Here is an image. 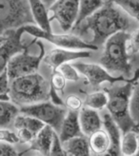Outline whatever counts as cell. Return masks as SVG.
Here are the masks:
<instances>
[{
  "mask_svg": "<svg viewBox=\"0 0 139 156\" xmlns=\"http://www.w3.org/2000/svg\"><path fill=\"white\" fill-rule=\"evenodd\" d=\"M139 23V0H112Z\"/></svg>",
  "mask_w": 139,
  "mask_h": 156,
  "instance_id": "obj_25",
  "label": "cell"
},
{
  "mask_svg": "<svg viewBox=\"0 0 139 156\" xmlns=\"http://www.w3.org/2000/svg\"><path fill=\"white\" fill-rule=\"evenodd\" d=\"M130 114L139 127V82L135 84L130 97Z\"/></svg>",
  "mask_w": 139,
  "mask_h": 156,
  "instance_id": "obj_26",
  "label": "cell"
},
{
  "mask_svg": "<svg viewBox=\"0 0 139 156\" xmlns=\"http://www.w3.org/2000/svg\"><path fill=\"white\" fill-rule=\"evenodd\" d=\"M127 47L130 54H135L139 52V29L135 30L133 34H130Z\"/></svg>",
  "mask_w": 139,
  "mask_h": 156,
  "instance_id": "obj_32",
  "label": "cell"
},
{
  "mask_svg": "<svg viewBox=\"0 0 139 156\" xmlns=\"http://www.w3.org/2000/svg\"><path fill=\"white\" fill-rule=\"evenodd\" d=\"M103 125L107 131L108 135L111 140V147L110 150L106 153L107 155L111 156H117L121 155V129L118 124L114 121L110 112L105 113L103 115Z\"/></svg>",
  "mask_w": 139,
  "mask_h": 156,
  "instance_id": "obj_15",
  "label": "cell"
},
{
  "mask_svg": "<svg viewBox=\"0 0 139 156\" xmlns=\"http://www.w3.org/2000/svg\"><path fill=\"white\" fill-rule=\"evenodd\" d=\"M83 106L82 99L76 94H71L65 99V107L69 111L79 112Z\"/></svg>",
  "mask_w": 139,
  "mask_h": 156,
  "instance_id": "obj_30",
  "label": "cell"
},
{
  "mask_svg": "<svg viewBox=\"0 0 139 156\" xmlns=\"http://www.w3.org/2000/svg\"><path fill=\"white\" fill-rule=\"evenodd\" d=\"M51 83L37 73L12 79L10 96L15 103L30 105L51 98Z\"/></svg>",
  "mask_w": 139,
  "mask_h": 156,
  "instance_id": "obj_3",
  "label": "cell"
},
{
  "mask_svg": "<svg viewBox=\"0 0 139 156\" xmlns=\"http://www.w3.org/2000/svg\"><path fill=\"white\" fill-rule=\"evenodd\" d=\"M24 32L36 38H43L59 48L68 50H92L96 51L98 47L92 43H87L74 34H55L52 32L44 30L34 25L23 26Z\"/></svg>",
  "mask_w": 139,
  "mask_h": 156,
  "instance_id": "obj_7",
  "label": "cell"
},
{
  "mask_svg": "<svg viewBox=\"0 0 139 156\" xmlns=\"http://www.w3.org/2000/svg\"><path fill=\"white\" fill-rule=\"evenodd\" d=\"M67 155L72 156H88L91 153L89 141L83 136H76L63 143Z\"/></svg>",
  "mask_w": 139,
  "mask_h": 156,
  "instance_id": "obj_19",
  "label": "cell"
},
{
  "mask_svg": "<svg viewBox=\"0 0 139 156\" xmlns=\"http://www.w3.org/2000/svg\"><path fill=\"white\" fill-rule=\"evenodd\" d=\"M138 134H139V132H138Z\"/></svg>",
  "mask_w": 139,
  "mask_h": 156,
  "instance_id": "obj_36",
  "label": "cell"
},
{
  "mask_svg": "<svg viewBox=\"0 0 139 156\" xmlns=\"http://www.w3.org/2000/svg\"><path fill=\"white\" fill-rule=\"evenodd\" d=\"M91 150L96 154H106L111 147V140L106 129H99L94 132L89 139Z\"/></svg>",
  "mask_w": 139,
  "mask_h": 156,
  "instance_id": "obj_20",
  "label": "cell"
},
{
  "mask_svg": "<svg viewBox=\"0 0 139 156\" xmlns=\"http://www.w3.org/2000/svg\"><path fill=\"white\" fill-rule=\"evenodd\" d=\"M138 80L139 69L135 72L134 76L132 79H129L126 84L115 85L105 90L109 95V102L107 105L108 112L118 124L122 133H126L130 130H136L139 132L138 125L130 114V97Z\"/></svg>",
  "mask_w": 139,
  "mask_h": 156,
  "instance_id": "obj_2",
  "label": "cell"
},
{
  "mask_svg": "<svg viewBox=\"0 0 139 156\" xmlns=\"http://www.w3.org/2000/svg\"><path fill=\"white\" fill-rule=\"evenodd\" d=\"M130 35L128 32H119L105 42L104 51L99 61L108 72L120 73L125 77L130 75L132 65L127 47Z\"/></svg>",
  "mask_w": 139,
  "mask_h": 156,
  "instance_id": "obj_4",
  "label": "cell"
},
{
  "mask_svg": "<svg viewBox=\"0 0 139 156\" xmlns=\"http://www.w3.org/2000/svg\"><path fill=\"white\" fill-rule=\"evenodd\" d=\"M51 155L52 156H65V155H67V152L64 149L63 143H62V141H61L60 137L56 133L55 134V138H53Z\"/></svg>",
  "mask_w": 139,
  "mask_h": 156,
  "instance_id": "obj_33",
  "label": "cell"
},
{
  "mask_svg": "<svg viewBox=\"0 0 139 156\" xmlns=\"http://www.w3.org/2000/svg\"><path fill=\"white\" fill-rule=\"evenodd\" d=\"M104 5V0H80L79 13L74 27L78 26L81 22L90 17Z\"/></svg>",
  "mask_w": 139,
  "mask_h": 156,
  "instance_id": "obj_23",
  "label": "cell"
},
{
  "mask_svg": "<svg viewBox=\"0 0 139 156\" xmlns=\"http://www.w3.org/2000/svg\"><path fill=\"white\" fill-rule=\"evenodd\" d=\"M1 32L26 25H34L32 10L29 0H0Z\"/></svg>",
  "mask_w": 139,
  "mask_h": 156,
  "instance_id": "obj_5",
  "label": "cell"
},
{
  "mask_svg": "<svg viewBox=\"0 0 139 156\" xmlns=\"http://www.w3.org/2000/svg\"><path fill=\"white\" fill-rule=\"evenodd\" d=\"M42 1L45 3V5L47 6L48 8H50L53 3H55V2L56 1V0H42Z\"/></svg>",
  "mask_w": 139,
  "mask_h": 156,
  "instance_id": "obj_35",
  "label": "cell"
},
{
  "mask_svg": "<svg viewBox=\"0 0 139 156\" xmlns=\"http://www.w3.org/2000/svg\"><path fill=\"white\" fill-rule=\"evenodd\" d=\"M73 66L77 69V71L81 74H83L86 77L87 81L92 87H98V86H100L104 82H109L113 84L115 82L128 81L123 76H118V77L112 76L110 73V72H108L102 65L77 62V63L73 64Z\"/></svg>",
  "mask_w": 139,
  "mask_h": 156,
  "instance_id": "obj_11",
  "label": "cell"
},
{
  "mask_svg": "<svg viewBox=\"0 0 139 156\" xmlns=\"http://www.w3.org/2000/svg\"><path fill=\"white\" fill-rule=\"evenodd\" d=\"M37 45L40 48V53L38 55H30L28 53V50L12 56L6 66V69L11 79L36 73L41 60L45 55L44 46L40 41H37Z\"/></svg>",
  "mask_w": 139,
  "mask_h": 156,
  "instance_id": "obj_8",
  "label": "cell"
},
{
  "mask_svg": "<svg viewBox=\"0 0 139 156\" xmlns=\"http://www.w3.org/2000/svg\"><path fill=\"white\" fill-rule=\"evenodd\" d=\"M20 112L34 116L46 125H50L55 129V131H60L62 123L68 113L63 106H59L48 101L24 105L20 108Z\"/></svg>",
  "mask_w": 139,
  "mask_h": 156,
  "instance_id": "obj_6",
  "label": "cell"
},
{
  "mask_svg": "<svg viewBox=\"0 0 139 156\" xmlns=\"http://www.w3.org/2000/svg\"><path fill=\"white\" fill-rule=\"evenodd\" d=\"M79 121L84 135L91 136L94 132L101 129L103 121L96 110L85 106L79 112Z\"/></svg>",
  "mask_w": 139,
  "mask_h": 156,
  "instance_id": "obj_16",
  "label": "cell"
},
{
  "mask_svg": "<svg viewBox=\"0 0 139 156\" xmlns=\"http://www.w3.org/2000/svg\"><path fill=\"white\" fill-rule=\"evenodd\" d=\"M0 155L1 156H16L18 152L14 149L12 144L1 141L0 143Z\"/></svg>",
  "mask_w": 139,
  "mask_h": 156,
  "instance_id": "obj_34",
  "label": "cell"
},
{
  "mask_svg": "<svg viewBox=\"0 0 139 156\" xmlns=\"http://www.w3.org/2000/svg\"><path fill=\"white\" fill-rule=\"evenodd\" d=\"M67 81L68 80L59 69L52 71V78H51V88L55 90L56 91H63L64 88L66 87Z\"/></svg>",
  "mask_w": 139,
  "mask_h": 156,
  "instance_id": "obj_28",
  "label": "cell"
},
{
  "mask_svg": "<svg viewBox=\"0 0 139 156\" xmlns=\"http://www.w3.org/2000/svg\"><path fill=\"white\" fill-rule=\"evenodd\" d=\"M55 133L56 131L50 125H45V127L30 143V151H34L44 156L51 155L52 146Z\"/></svg>",
  "mask_w": 139,
  "mask_h": 156,
  "instance_id": "obj_14",
  "label": "cell"
},
{
  "mask_svg": "<svg viewBox=\"0 0 139 156\" xmlns=\"http://www.w3.org/2000/svg\"><path fill=\"white\" fill-rule=\"evenodd\" d=\"M139 151V134L136 130L123 133L121 141V153L125 156L136 155Z\"/></svg>",
  "mask_w": 139,
  "mask_h": 156,
  "instance_id": "obj_22",
  "label": "cell"
},
{
  "mask_svg": "<svg viewBox=\"0 0 139 156\" xmlns=\"http://www.w3.org/2000/svg\"><path fill=\"white\" fill-rule=\"evenodd\" d=\"M79 121V112L75 111H69L62 123L59 137L62 143L76 136H83Z\"/></svg>",
  "mask_w": 139,
  "mask_h": 156,
  "instance_id": "obj_17",
  "label": "cell"
},
{
  "mask_svg": "<svg viewBox=\"0 0 139 156\" xmlns=\"http://www.w3.org/2000/svg\"><path fill=\"white\" fill-rule=\"evenodd\" d=\"M23 26L16 29H8L1 32L0 38V72L6 68L9 60L15 54L28 50L29 46L21 41L24 34Z\"/></svg>",
  "mask_w": 139,
  "mask_h": 156,
  "instance_id": "obj_9",
  "label": "cell"
},
{
  "mask_svg": "<svg viewBox=\"0 0 139 156\" xmlns=\"http://www.w3.org/2000/svg\"><path fill=\"white\" fill-rule=\"evenodd\" d=\"M0 140L3 142H7L12 145L20 142L17 132L15 133L14 131L6 128H1V130H0Z\"/></svg>",
  "mask_w": 139,
  "mask_h": 156,
  "instance_id": "obj_31",
  "label": "cell"
},
{
  "mask_svg": "<svg viewBox=\"0 0 139 156\" xmlns=\"http://www.w3.org/2000/svg\"><path fill=\"white\" fill-rule=\"evenodd\" d=\"M109 102V95L106 91H96L87 95L84 105L96 111H102Z\"/></svg>",
  "mask_w": 139,
  "mask_h": 156,
  "instance_id": "obj_24",
  "label": "cell"
},
{
  "mask_svg": "<svg viewBox=\"0 0 139 156\" xmlns=\"http://www.w3.org/2000/svg\"><path fill=\"white\" fill-rule=\"evenodd\" d=\"M45 123L34 116L22 113L15 118L13 127L16 129L21 143H30L44 127Z\"/></svg>",
  "mask_w": 139,
  "mask_h": 156,
  "instance_id": "obj_12",
  "label": "cell"
},
{
  "mask_svg": "<svg viewBox=\"0 0 139 156\" xmlns=\"http://www.w3.org/2000/svg\"><path fill=\"white\" fill-rule=\"evenodd\" d=\"M20 110L10 100H0V126L8 128L19 115Z\"/></svg>",
  "mask_w": 139,
  "mask_h": 156,
  "instance_id": "obj_21",
  "label": "cell"
},
{
  "mask_svg": "<svg viewBox=\"0 0 139 156\" xmlns=\"http://www.w3.org/2000/svg\"><path fill=\"white\" fill-rule=\"evenodd\" d=\"M59 71L62 73V74L65 76V78L68 80V81H73V82H76L80 79V76L78 74V71H77V69L69 64V63H64L61 65L59 68H58Z\"/></svg>",
  "mask_w": 139,
  "mask_h": 156,
  "instance_id": "obj_29",
  "label": "cell"
},
{
  "mask_svg": "<svg viewBox=\"0 0 139 156\" xmlns=\"http://www.w3.org/2000/svg\"><path fill=\"white\" fill-rule=\"evenodd\" d=\"M80 0H56L49 9L52 12L51 20L58 21L63 30H69L74 27L79 13Z\"/></svg>",
  "mask_w": 139,
  "mask_h": 156,
  "instance_id": "obj_10",
  "label": "cell"
},
{
  "mask_svg": "<svg viewBox=\"0 0 139 156\" xmlns=\"http://www.w3.org/2000/svg\"><path fill=\"white\" fill-rule=\"evenodd\" d=\"M134 22L129 18L128 13H125L119 6L111 0L78 26L73 27V30L79 34L91 30L94 34L91 43L98 46L119 32L129 33L134 29Z\"/></svg>",
  "mask_w": 139,
  "mask_h": 156,
  "instance_id": "obj_1",
  "label": "cell"
},
{
  "mask_svg": "<svg viewBox=\"0 0 139 156\" xmlns=\"http://www.w3.org/2000/svg\"><path fill=\"white\" fill-rule=\"evenodd\" d=\"M91 52L88 51H70L68 49H53L49 52L45 53L44 62L45 64L49 66L52 71L58 69V68L67 62L73 61L81 58H88L91 57Z\"/></svg>",
  "mask_w": 139,
  "mask_h": 156,
  "instance_id": "obj_13",
  "label": "cell"
},
{
  "mask_svg": "<svg viewBox=\"0 0 139 156\" xmlns=\"http://www.w3.org/2000/svg\"><path fill=\"white\" fill-rule=\"evenodd\" d=\"M9 74L7 69H4L0 73V100H11L9 87Z\"/></svg>",
  "mask_w": 139,
  "mask_h": 156,
  "instance_id": "obj_27",
  "label": "cell"
},
{
  "mask_svg": "<svg viewBox=\"0 0 139 156\" xmlns=\"http://www.w3.org/2000/svg\"><path fill=\"white\" fill-rule=\"evenodd\" d=\"M30 10L35 23L38 25V27L41 28L47 32H52L51 27V19L49 18L47 6L42 0H29Z\"/></svg>",
  "mask_w": 139,
  "mask_h": 156,
  "instance_id": "obj_18",
  "label": "cell"
}]
</instances>
